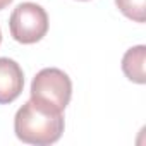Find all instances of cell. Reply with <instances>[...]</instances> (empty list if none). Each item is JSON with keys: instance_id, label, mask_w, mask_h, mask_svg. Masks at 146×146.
Returning <instances> with one entry per match:
<instances>
[{"instance_id": "3957f363", "label": "cell", "mask_w": 146, "mask_h": 146, "mask_svg": "<svg viewBox=\"0 0 146 146\" xmlns=\"http://www.w3.org/2000/svg\"><path fill=\"white\" fill-rule=\"evenodd\" d=\"M11 36L23 45H33L45 38L48 33V14L35 2L19 4L9 19Z\"/></svg>"}, {"instance_id": "6da1fadb", "label": "cell", "mask_w": 146, "mask_h": 146, "mask_svg": "<svg viewBox=\"0 0 146 146\" xmlns=\"http://www.w3.org/2000/svg\"><path fill=\"white\" fill-rule=\"evenodd\" d=\"M64 112H57L31 98L16 112L14 132L19 141L35 146H48L60 139L64 132Z\"/></svg>"}, {"instance_id": "ba28073f", "label": "cell", "mask_w": 146, "mask_h": 146, "mask_svg": "<svg viewBox=\"0 0 146 146\" xmlns=\"http://www.w3.org/2000/svg\"><path fill=\"white\" fill-rule=\"evenodd\" d=\"M0 43H2V31H0Z\"/></svg>"}, {"instance_id": "9c48e42d", "label": "cell", "mask_w": 146, "mask_h": 146, "mask_svg": "<svg viewBox=\"0 0 146 146\" xmlns=\"http://www.w3.org/2000/svg\"><path fill=\"white\" fill-rule=\"evenodd\" d=\"M79 2H88V0H79Z\"/></svg>"}, {"instance_id": "52a82bcc", "label": "cell", "mask_w": 146, "mask_h": 146, "mask_svg": "<svg viewBox=\"0 0 146 146\" xmlns=\"http://www.w3.org/2000/svg\"><path fill=\"white\" fill-rule=\"evenodd\" d=\"M12 4V0H0V11H4L5 7H9Z\"/></svg>"}, {"instance_id": "8992f818", "label": "cell", "mask_w": 146, "mask_h": 146, "mask_svg": "<svg viewBox=\"0 0 146 146\" xmlns=\"http://www.w3.org/2000/svg\"><path fill=\"white\" fill-rule=\"evenodd\" d=\"M115 5L127 19L139 24L146 21V0H115Z\"/></svg>"}, {"instance_id": "5b68a950", "label": "cell", "mask_w": 146, "mask_h": 146, "mask_svg": "<svg viewBox=\"0 0 146 146\" xmlns=\"http://www.w3.org/2000/svg\"><path fill=\"white\" fill-rule=\"evenodd\" d=\"M144 62H146V46L144 45H136L129 48L124 57H122V72L125 78L136 84H144L146 83V74H144Z\"/></svg>"}, {"instance_id": "277c9868", "label": "cell", "mask_w": 146, "mask_h": 146, "mask_svg": "<svg viewBox=\"0 0 146 146\" xmlns=\"http://www.w3.org/2000/svg\"><path fill=\"white\" fill-rule=\"evenodd\" d=\"M24 88V72L21 65L7 57H0V105L12 103Z\"/></svg>"}, {"instance_id": "7a4b0ae2", "label": "cell", "mask_w": 146, "mask_h": 146, "mask_svg": "<svg viewBox=\"0 0 146 146\" xmlns=\"http://www.w3.org/2000/svg\"><path fill=\"white\" fill-rule=\"evenodd\" d=\"M31 100L57 112H64L72 96V81L62 69H41L31 81Z\"/></svg>"}]
</instances>
